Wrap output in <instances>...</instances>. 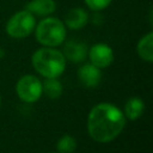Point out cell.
<instances>
[{
  "label": "cell",
  "instance_id": "5bb4252c",
  "mask_svg": "<svg viewBox=\"0 0 153 153\" xmlns=\"http://www.w3.org/2000/svg\"><path fill=\"white\" fill-rule=\"evenodd\" d=\"M56 147L60 153H73L76 148V141L73 136L66 134L57 141Z\"/></svg>",
  "mask_w": 153,
  "mask_h": 153
},
{
  "label": "cell",
  "instance_id": "9c48e42d",
  "mask_svg": "<svg viewBox=\"0 0 153 153\" xmlns=\"http://www.w3.org/2000/svg\"><path fill=\"white\" fill-rule=\"evenodd\" d=\"M88 22V13L81 7H74L69 10L65 17L63 24L71 30H80Z\"/></svg>",
  "mask_w": 153,
  "mask_h": 153
},
{
  "label": "cell",
  "instance_id": "8fae6325",
  "mask_svg": "<svg viewBox=\"0 0 153 153\" xmlns=\"http://www.w3.org/2000/svg\"><path fill=\"white\" fill-rule=\"evenodd\" d=\"M136 50L139 56L142 60L147 62L153 61V32L152 31L147 32L145 36L140 38L136 45Z\"/></svg>",
  "mask_w": 153,
  "mask_h": 153
},
{
  "label": "cell",
  "instance_id": "5b68a950",
  "mask_svg": "<svg viewBox=\"0 0 153 153\" xmlns=\"http://www.w3.org/2000/svg\"><path fill=\"white\" fill-rule=\"evenodd\" d=\"M16 92L18 97L25 103H35L43 93L41 80L31 74L22 76L16 85Z\"/></svg>",
  "mask_w": 153,
  "mask_h": 153
},
{
  "label": "cell",
  "instance_id": "7c38bea8",
  "mask_svg": "<svg viewBox=\"0 0 153 153\" xmlns=\"http://www.w3.org/2000/svg\"><path fill=\"white\" fill-rule=\"evenodd\" d=\"M143 110H145V104L137 97H133V98L128 99L127 103H126V105H124V115L129 120H136V118H139L142 115Z\"/></svg>",
  "mask_w": 153,
  "mask_h": 153
},
{
  "label": "cell",
  "instance_id": "e0dca14e",
  "mask_svg": "<svg viewBox=\"0 0 153 153\" xmlns=\"http://www.w3.org/2000/svg\"><path fill=\"white\" fill-rule=\"evenodd\" d=\"M0 104H1V97H0Z\"/></svg>",
  "mask_w": 153,
  "mask_h": 153
},
{
  "label": "cell",
  "instance_id": "277c9868",
  "mask_svg": "<svg viewBox=\"0 0 153 153\" xmlns=\"http://www.w3.org/2000/svg\"><path fill=\"white\" fill-rule=\"evenodd\" d=\"M36 26L35 16L27 10H22L12 14L7 20L5 30L6 33L12 38H25L31 35Z\"/></svg>",
  "mask_w": 153,
  "mask_h": 153
},
{
  "label": "cell",
  "instance_id": "9a60e30c",
  "mask_svg": "<svg viewBox=\"0 0 153 153\" xmlns=\"http://www.w3.org/2000/svg\"><path fill=\"white\" fill-rule=\"evenodd\" d=\"M85 5L93 12H99L110 6L112 0H84Z\"/></svg>",
  "mask_w": 153,
  "mask_h": 153
},
{
  "label": "cell",
  "instance_id": "6da1fadb",
  "mask_svg": "<svg viewBox=\"0 0 153 153\" xmlns=\"http://www.w3.org/2000/svg\"><path fill=\"white\" fill-rule=\"evenodd\" d=\"M126 126L123 112L111 103L93 106L87 117V130L97 142H110L116 139Z\"/></svg>",
  "mask_w": 153,
  "mask_h": 153
},
{
  "label": "cell",
  "instance_id": "ba28073f",
  "mask_svg": "<svg viewBox=\"0 0 153 153\" xmlns=\"http://www.w3.org/2000/svg\"><path fill=\"white\" fill-rule=\"evenodd\" d=\"M87 45L82 42L78 41H68L66 42L63 47V56L66 60H69L72 62H81L87 56Z\"/></svg>",
  "mask_w": 153,
  "mask_h": 153
},
{
  "label": "cell",
  "instance_id": "7a4b0ae2",
  "mask_svg": "<svg viewBox=\"0 0 153 153\" xmlns=\"http://www.w3.org/2000/svg\"><path fill=\"white\" fill-rule=\"evenodd\" d=\"M31 61L35 71L44 78H57L66 68V59L62 51L51 47L37 49Z\"/></svg>",
  "mask_w": 153,
  "mask_h": 153
},
{
  "label": "cell",
  "instance_id": "52a82bcc",
  "mask_svg": "<svg viewBox=\"0 0 153 153\" xmlns=\"http://www.w3.org/2000/svg\"><path fill=\"white\" fill-rule=\"evenodd\" d=\"M78 76H79L80 82L84 86L93 88L99 85L100 79H102V73L98 67L93 66L92 63H86L79 68Z\"/></svg>",
  "mask_w": 153,
  "mask_h": 153
},
{
  "label": "cell",
  "instance_id": "30bf717a",
  "mask_svg": "<svg viewBox=\"0 0 153 153\" xmlns=\"http://www.w3.org/2000/svg\"><path fill=\"white\" fill-rule=\"evenodd\" d=\"M25 10L33 16L48 17L56 11V2L55 0H31L25 5Z\"/></svg>",
  "mask_w": 153,
  "mask_h": 153
},
{
  "label": "cell",
  "instance_id": "2e32d148",
  "mask_svg": "<svg viewBox=\"0 0 153 153\" xmlns=\"http://www.w3.org/2000/svg\"><path fill=\"white\" fill-rule=\"evenodd\" d=\"M4 55H5V51H4V49H1V48H0V59H2V57H4Z\"/></svg>",
  "mask_w": 153,
  "mask_h": 153
},
{
  "label": "cell",
  "instance_id": "4fadbf2b",
  "mask_svg": "<svg viewBox=\"0 0 153 153\" xmlns=\"http://www.w3.org/2000/svg\"><path fill=\"white\" fill-rule=\"evenodd\" d=\"M42 91L51 99H56L62 93V84L57 80V78H45L42 84Z\"/></svg>",
  "mask_w": 153,
  "mask_h": 153
},
{
  "label": "cell",
  "instance_id": "3957f363",
  "mask_svg": "<svg viewBox=\"0 0 153 153\" xmlns=\"http://www.w3.org/2000/svg\"><path fill=\"white\" fill-rule=\"evenodd\" d=\"M35 37L43 47L55 48L66 39L67 30L63 22L56 17H44L35 26Z\"/></svg>",
  "mask_w": 153,
  "mask_h": 153
},
{
  "label": "cell",
  "instance_id": "8992f818",
  "mask_svg": "<svg viewBox=\"0 0 153 153\" xmlns=\"http://www.w3.org/2000/svg\"><path fill=\"white\" fill-rule=\"evenodd\" d=\"M90 61L99 69L109 67L114 61V51L110 45L105 43H97L92 45L87 53Z\"/></svg>",
  "mask_w": 153,
  "mask_h": 153
}]
</instances>
